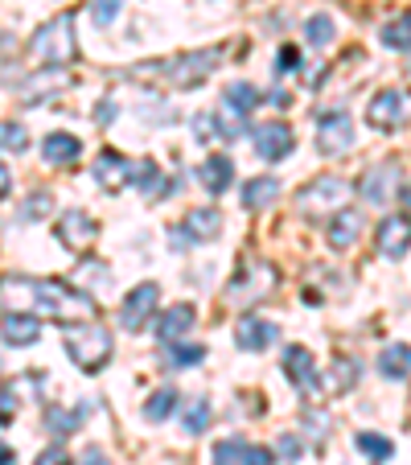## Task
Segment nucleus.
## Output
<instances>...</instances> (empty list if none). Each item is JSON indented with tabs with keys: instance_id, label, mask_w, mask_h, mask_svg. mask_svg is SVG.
I'll return each instance as SVG.
<instances>
[{
	"instance_id": "nucleus-1",
	"label": "nucleus",
	"mask_w": 411,
	"mask_h": 465,
	"mask_svg": "<svg viewBox=\"0 0 411 465\" xmlns=\"http://www.w3.org/2000/svg\"><path fill=\"white\" fill-rule=\"evenodd\" d=\"M0 309L5 313H34L50 322H95L99 305L66 281H45V276H0Z\"/></svg>"
},
{
	"instance_id": "nucleus-2",
	"label": "nucleus",
	"mask_w": 411,
	"mask_h": 465,
	"mask_svg": "<svg viewBox=\"0 0 411 465\" xmlns=\"http://www.w3.org/2000/svg\"><path fill=\"white\" fill-rule=\"evenodd\" d=\"M219 62H222V50H190V54L161 58V62H152V66H136V71H149V74H157V79H165L169 87L190 91V87L210 79Z\"/></svg>"
},
{
	"instance_id": "nucleus-3",
	"label": "nucleus",
	"mask_w": 411,
	"mask_h": 465,
	"mask_svg": "<svg viewBox=\"0 0 411 465\" xmlns=\"http://www.w3.org/2000/svg\"><path fill=\"white\" fill-rule=\"evenodd\" d=\"M112 351H115V342L103 325L83 322V325H71V330H66V354H71L74 367L87 371V375L103 371L107 359H112Z\"/></svg>"
},
{
	"instance_id": "nucleus-4",
	"label": "nucleus",
	"mask_w": 411,
	"mask_h": 465,
	"mask_svg": "<svg viewBox=\"0 0 411 465\" xmlns=\"http://www.w3.org/2000/svg\"><path fill=\"white\" fill-rule=\"evenodd\" d=\"M34 54H37V62H45V66H62V62H71L74 54H79L71 13H62V17H54L50 25L37 29L34 34Z\"/></svg>"
},
{
	"instance_id": "nucleus-5",
	"label": "nucleus",
	"mask_w": 411,
	"mask_h": 465,
	"mask_svg": "<svg viewBox=\"0 0 411 465\" xmlns=\"http://www.w3.org/2000/svg\"><path fill=\"white\" fill-rule=\"evenodd\" d=\"M350 193H354V185L346 182V177L321 173L297 193V203H300V211L305 214H329V211H346Z\"/></svg>"
},
{
	"instance_id": "nucleus-6",
	"label": "nucleus",
	"mask_w": 411,
	"mask_h": 465,
	"mask_svg": "<svg viewBox=\"0 0 411 465\" xmlns=\"http://www.w3.org/2000/svg\"><path fill=\"white\" fill-rule=\"evenodd\" d=\"M407 115H411V95H407V91L387 87V91H378V95L367 104V120H370V128H378V132L403 128V120H407Z\"/></svg>"
},
{
	"instance_id": "nucleus-7",
	"label": "nucleus",
	"mask_w": 411,
	"mask_h": 465,
	"mask_svg": "<svg viewBox=\"0 0 411 465\" xmlns=\"http://www.w3.org/2000/svg\"><path fill=\"white\" fill-rule=\"evenodd\" d=\"M276 284H280V276H276L271 263H251V268L243 263V272L235 276V284L227 289V297L239 301V305H255V301H263Z\"/></svg>"
},
{
	"instance_id": "nucleus-8",
	"label": "nucleus",
	"mask_w": 411,
	"mask_h": 465,
	"mask_svg": "<svg viewBox=\"0 0 411 465\" xmlns=\"http://www.w3.org/2000/svg\"><path fill=\"white\" fill-rule=\"evenodd\" d=\"M157 301H161V289L152 281L136 284V289L128 292V301L120 305V325L128 330V334H136V330H144L149 325V317L157 313Z\"/></svg>"
},
{
	"instance_id": "nucleus-9",
	"label": "nucleus",
	"mask_w": 411,
	"mask_h": 465,
	"mask_svg": "<svg viewBox=\"0 0 411 465\" xmlns=\"http://www.w3.org/2000/svg\"><path fill=\"white\" fill-rule=\"evenodd\" d=\"M222 231V214L214 206H198L185 214V223L173 231V247H190V243H210Z\"/></svg>"
},
{
	"instance_id": "nucleus-10",
	"label": "nucleus",
	"mask_w": 411,
	"mask_h": 465,
	"mask_svg": "<svg viewBox=\"0 0 411 465\" xmlns=\"http://www.w3.org/2000/svg\"><path fill=\"white\" fill-rule=\"evenodd\" d=\"M354 144V124L346 112H329L321 115V124H317V149L325 153V157H338V153H346Z\"/></svg>"
},
{
	"instance_id": "nucleus-11",
	"label": "nucleus",
	"mask_w": 411,
	"mask_h": 465,
	"mask_svg": "<svg viewBox=\"0 0 411 465\" xmlns=\"http://www.w3.org/2000/svg\"><path fill=\"white\" fill-rule=\"evenodd\" d=\"M251 141H255V153H259L263 161H284L292 153V144H297V136H292L289 124L271 120V124H259V128H255Z\"/></svg>"
},
{
	"instance_id": "nucleus-12",
	"label": "nucleus",
	"mask_w": 411,
	"mask_h": 465,
	"mask_svg": "<svg viewBox=\"0 0 411 465\" xmlns=\"http://www.w3.org/2000/svg\"><path fill=\"white\" fill-rule=\"evenodd\" d=\"M95 182L103 185V190L120 193L123 185H132V182H136V165H132V161L123 157V153L103 149V153H99V161H95Z\"/></svg>"
},
{
	"instance_id": "nucleus-13",
	"label": "nucleus",
	"mask_w": 411,
	"mask_h": 465,
	"mask_svg": "<svg viewBox=\"0 0 411 465\" xmlns=\"http://www.w3.org/2000/svg\"><path fill=\"white\" fill-rule=\"evenodd\" d=\"M284 375L297 383L300 395H317V391H321L317 362H313V354H308L305 346H289V351H284Z\"/></svg>"
},
{
	"instance_id": "nucleus-14",
	"label": "nucleus",
	"mask_w": 411,
	"mask_h": 465,
	"mask_svg": "<svg viewBox=\"0 0 411 465\" xmlns=\"http://www.w3.org/2000/svg\"><path fill=\"white\" fill-rule=\"evenodd\" d=\"M54 231H58V239L71 247V252H83V247H91V243H95V235H99L95 219H91V214H83V211H66Z\"/></svg>"
},
{
	"instance_id": "nucleus-15",
	"label": "nucleus",
	"mask_w": 411,
	"mask_h": 465,
	"mask_svg": "<svg viewBox=\"0 0 411 465\" xmlns=\"http://www.w3.org/2000/svg\"><path fill=\"white\" fill-rule=\"evenodd\" d=\"M411 247V214H391V219L378 223V252L399 260Z\"/></svg>"
},
{
	"instance_id": "nucleus-16",
	"label": "nucleus",
	"mask_w": 411,
	"mask_h": 465,
	"mask_svg": "<svg viewBox=\"0 0 411 465\" xmlns=\"http://www.w3.org/2000/svg\"><path fill=\"white\" fill-rule=\"evenodd\" d=\"M395 185H399V165H378V169H367V177L358 182V193L367 203L383 206V203H391Z\"/></svg>"
},
{
	"instance_id": "nucleus-17",
	"label": "nucleus",
	"mask_w": 411,
	"mask_h": 465,
	"mask_svg": "<svg viewBox=\"0 0 411 465\" xmlns=\"http://www.w3.org/2000/svg\"><path fill=\"white\" fill-rule=\"evenodd\" d=\"M0 338L9 346H34L42 338V317L34 313H5L0 317Z\"/></svg>"
},
{
	"instance_id": "nucleus-18",
	"label": "nucleus",
	"mask_w": 411,
	"mask_h": 465,
	"mask_svg": "<svg viewBox=\"0 0 411 465\" xmlns=\"http://www.w3.org/2000/svg\"><path fill=\"white\" fill-rule=\"evenodd\" d=\"M280 338V330L271 322H263V317H243L239 322V334H235V342L243 346V351H251V354H259V351H268L271 342Z\"/></svg>"
},
{
	"instance_id": "nucleus-19",
	"label": "nucleus",
	"mask_w": 411,
	"mask_h": 465,
	"mask_svg": "<svg viewBox=\"0 0 411 465\" xmlns=\"http://www.w3.org/2000/svg\"><path fill=\"white\" fill-rule=\"evenodd\" d=\"M193 322H198V313H193V305H173V309H165L161 313V322H157V338L161 342H177V338H185L193 330Z\"/></svg>"
},
{
	"instance_id": "nucleus-20",
	"label": "nucleus",
	"mask_w": 411,
	"mask_h": 465,
	"mask_svg": "<svg viewBox=\"0 0 411 465\" xmlns=\"http://www.w3.org/2000/svg\"><path fill=\"white\" fill-rule=\"evenodd\" d=\"M42 157L50 161V165H71V161L83 157V141L71 136V132H50L42 141Z\"/></svg>"
},
{
	"instance_id": "nucleus-21",
	"label": "nucleus",
	"mask_w": 411,
	"mask_h": 465,
	"mask_svg": "<svg viewBox=\"0 0 411 465\" xmlns=\"http://www.w3.org/2000/svg\"><path fill=\"white\" fill-rule=\"evenodd\" d=\"M280 198V182L276 177H251V182L243 185V211H263V206H271Z\"/></svg>"
},
{
	"instance_id": "nucleus-22",
	"label": "nucleus",
	"mask_w": 411,
	"mask_h": 465,
	"mask_svg": "<svg viewBox=\"0 0 411 465\" xmlns=\"http://www.w3.org/2000/svg\"><path fill=\"white\" fill-rule=\"evenodd\" d=\"M230 177H235V169H230V161H227V157H210V161H201V169H198V182L206 185V190H210L214 198L230 190Z\"/></svg>"
},
{
	"instance_id": "nucleus-23",
	"label": "nucleus",
	"mask_w": 411,
	"mask_h": 465,
	"mask_svg": "<svg viewBox=\"0 0 411 465\" xmlns=\"http://www.w3.org/2000/svg\"><path fill=\"white\" fill-rule=\"evenodd\" d=\"M362 235V214L358 211H338L333 214V223H329V243L338 247H354V239Z\"/></svg>"
},
{
	"instance_id": "nucleus-24",
	"label": "nucleus",
	"mask_w": 411,
	"mask_h": 465,
	"mask_svg": "<svg viewBox=\"0 0 411 465\" xmlns=\"http://www.w3.org/2000/svg\"><path fill=\"white\" fill-rule=\"evenodd\" d=\"M206 429H210V404H206L201 395H193L181 408V432L185 437H201Z\"/></svg>"
},
{
	"instance_id": "nucleus-25",
	"label": "nucleus",
	"mask_w": 411,
	"mask_h": 465,
	"mask_svg": "<svg viewBox=\"0 0 411 465\" xmlns=\"http://www.w3.org/2000/svg\"><path fill=\"white\" fill-rule=\"evenodd\" d=\"M378 371H383L387 379H403L411 371V346H403V342L387 346V351L378 354Z\"/></svg>"
},
{
	"instance_id": "nucleus-26",
	"label": "nucleus",
	"mask_w": 411,
	"mask_h": 465,
	"mask_svg": "<svg viewBox=\"0 0 411 465\" xmlns=\"http://www.w3.org/2000/svg\"><path fill=\"white\" fill-rule=\"evenodd\" d=\"M136 185L144 190V198H149V203H157V198H165V193H169V182L161 177V169L152 165V161H141V165H136Z\"/></svg>"
},
{
	"instance_id": "nucleus-27",
	"label": "nucleus",
	"mask_w": 411,
	"mask_h": 465,
	"mask_svg": "<svg viewBox=\"0 0 411 465\" xmlns=\"http://www.w3.org/2000/svg\"><path fill=\"white\" fill-rule=\"evenodd\" d=\"M259 87H251V83H230L227 87V107H235L239 115H251L259 107Z\"/></svg>"
},
{
	"instance_id": "nucleus-28",
	"label": "nucleus",
	"mask_w": 411,
	"mask_h": 465,
	"mask_svg": "<svg viewBox=\"0 0 411 465\" xmlns=\"http://www.w3.org/2000/svg\"><path fill=\"white\" fill-rule=\"evenodd\" d=\"M378 37H383L387 50H411V13H403V17L387 21Z\"/></svg>"
},
{
	"instance_id": "nucleus-29",
	"label": "nucleus",
	"mask_w": 411,
	"mask_h": 465,
	"mask_svg": "<svg viewBox=\"0 0 411 465\" xmlns=\"http://www.w3.org/2000/svg\"><path fill=\"white\" fill-rule=\"evenodd\" d=\"M83 416H87V408H74V412H62V408H50V412H45V424H50L54 437H71V432L83 424Z\"/></svg>"
},
{
	"instance_id": "nucleus-30",
	"label": "nucleus",
	"mask_w": 411,
	"mask_h": 465,
	"mask_svg": "<svg viewBox=\"0 0 411 465\" xmlns=\"http://www.w3.org/2000/svg\"><path fill=\"white\" fill-rule=\"evenodd\" d=\"M165 359H169V367H193V362H201L206 359V346H198V342H169V351H165Z\"/></svg>"
},
{
	"instance_id": "nucleus-31",
	"label": "nucleus",
	"mask_w": 411,
	"mask_h": 465,
	"mask_svg": "<svg viewBox=\"0 0 411 465\" xmlns=\"http://www.w3.org/2000/svg\"><path fill=\"white\" fill-rule=\"evenodd\" d=\"M173 408H177V391H173V387H161V391L152 395L149 404H144V420L161 424V420H165L169 412H173Z\"/></svg>"
},
{
	"instance_id": "nucleus-32",
	"label": "nucleus",
	"mask_w": 411,
	"mask_h": 465,
	"mask_svg": "<svg viewBox=\"0 0 411 465\" xmlns=\"http://www.w3.org/2000/svg\"><path fill=\"white\" fill-rule=\"evenodd\" d=\"M358 449L370 457V461H387L395 453V445L387 437H375V432H358Z\"/></svg>"
},
{
	"instance_id": "nucleus-33",
	"label": "nucleus",
	"mask_w": 411,
	"mask_h": 465,
	"mask_svg": "<svg viewBox=\"0 0 411 465\" xmlns=\"http://www.w3.org/2000/svg\"><path fill=\"white\" fill-rule=\"evenodd\" d=\"M305 34H308V42H313V45H329L338 29H333V21L325 17V13H313V17L305 21Z\"/></svg>"
},
{
	"instance_id": "nucleus-34",
	"label": "nucleus",
	"mask_w": 411,
	"mask_h": 465,
	"mask_svg": "<svg viewBox=\"0 0 411 465\" xmlns=\"http://www.w3.org/2000/svg\"><path fill=\"white\" fill-rule=\"evenodd\" d=\"M0 149H9V153H25L29 149V136L21 124H0Z\"/></svg>"
},
{
	"instance_id": "nucleus-35",
	"label": "nucleus",
	"mask_w": 411,
	"mask_h": 465,
	"mask_svg": "<svg viewBox=\"0 0 411 465\" xmlns=\"http://www.w3.org/2000/svg\"><path fill=\"white\" fill-rule=\"evenodd\" d=\"M243 449H247V440H222L210 453V465H239L243 461Z\"/></svg>"
},
{
	"instance_id": "nucleus-36",
	"label": "nucleus",
	"mask_w": 411,
	"mask_h": 465,
	"mask_svg": "<svg viewBox=\"0 0 411 465\" xmlns=\"http://www.w3.org/2000/svg\"><path fill=\"white\" fill-rule=\"evenodd\" d=\"M358 383V362L354 359H338L333 362V387H338V391H346V387H354Z\"/></svg>"
},
{
	"instance_id": "nucleus-37",
	"label": "nucleus",
	"mask_w": 411,
	"mask_h": 465,
	"mask_svg": "<svg viewBox=\"0 0 411 465\" xmlns=\"http://www.w3.org/2000/svg\"><path fill=\"white\" fill-rule=\"evenodd\" d=\"M91 17H95V25H112V21L120 17V0H95V5H91Z\"/></svg>"
},
{
	"instance_id": "nucleus-38",
	"label": "nucleus",
	"mask_w": 411,
	"mask_h": 465,
	"mask_svg": "<svg viewBox=\"0 0 411 465\" xmlns=\"http://www.w3.org/2000/svg\"><path fill=\"white\" fill-rule=\"evenodd\" d=\"M13 416H17V395L9 383H0V424H9Z\"/></svg>"
},
{
	"instance_id": "nucleus-39",
	"label": "nucleus",
	"mask_w": 411,
	"mask_h": 465,
	"mask_svg": "<svg viewBox=\"0 0 411 465\" xmlns=\"http://www.w3.org/2000/svg\"><path fill=\"white\" fill-rule=\"evenodd\" d=\"M193 132H198V141H214V136H222V132H219V120H214L210 112L193 120Z\"/></svg>"
},
{
	"instance_id": "nucleus-40",
	"label": "nucleus",
	"mask_w": 411,
	"mask_h": 465,
	"mask_svg": "<svg viewBox=\"0 0 411 465\" xmlns=\"http://www.w3.org/2000/svg\"><path fill=\"white\" fill-rule=\"evenodd\" d=\"M239 465H276V457H271V449H263V445H247Z\"/></svg>"
},
{
	"instance_id": "nucleus-41",
	"label": "nucleus",
	"mask_w": 411,
	"mask_h": 465,
	"mask_svg": "<svg viewBox=\"0 0 411 465\" xmlns=\"http://www.w3.org/2000/svg\"><path fill=\"white\" fill-rule=\"evenodd\" d=\"M37 465H74V461H71V453H66L62 445H50L42 457H37Z\"/></svg>"
},
{
	"instance_id": "nucleus-42",
	"label": "nucleus",
	"mask_w": 411,
	"mask_h": 465,
	"mask_svg": "<svg viewBox=\"0 0 411 465\" xmlns=\"http://www.w3.org/2000/svg\"><path fill=\"white\" fill-rule=\"evenodd\" d=\"M292 66H297V45H284L276 54V74H292Z\"/></svg>"
},
{
	"instance_id": "nucleus-43",
	"label": "nucleus",
	"mask_w": 411,
	"mask_h": 465,
	"mask_svg": "<svg viewBox=\"0 0 411 465\" xmlns=\"http://www.w3.org/2000/svg\"><path fill=\"white\" fill-rule=\"evenodd\" d=\"M45 211H50V198H45V193H34L25 206V219H37V214H45Z\"/></svg>"
},
{
	"instance_id": "nucleus-44",
	"label": "nucleus",
	"mask_w": 411,
	"mask_h": 465,
	"mask_svg": "<svg viewBox=\"0 0 411 465\" xmlns=\"http://www.w3.org/2000/svg\"><path fill=\"white\" fill-rule=\"evenodd\" d=\"M280 457H284V461H297V457H300V440L297 437H284L280 440Z\"/></svg>"
},
{
	"instance_id": "nucleus-45",
	"label": "nucleus",
	"mask_w": 411,
	"mask_h": 465,
	"mask_svg": "<svg viewBox=\"0 0 411 465\" xmlns=\"http://www.w3.org/2000/svg\"><path fill=\"white\" fill-rule=\"evenodd\" d=\"M83 465H107V453L99 445H91L87 453H83Z\"/></svg>"
},
{
	"instance_id": "nucleus-46",
	"label": "nucleus",
	"mask_w": 411,
	"mask_h": 465,
	"mask_svg": "<svg viewBox=\"0 0 411 465\" xmlns=\"http://www.w3.org/2000/svg\"><path fill=\"white\" fill-rule=\"evenodd\" d=\"M9 190H13V173L5 169V161H0V198H9Z\"/></svg>"
},
{
	"instance_id": "nucleus-47",
	"label": "nucleus",
	"mask_w": 411,
	"mask_h": 465,
	"mask_svg": "<svg viewBox=\"0 0 411 465\" xmlns=\"http://www.w3.org/2000/svg\"><path fill=\"white\" fill-rule=\"evenodd\" d=\"M268 104H271V107H289V104H292V95H289V91H271Z\"/></svg>"
},
{
	"instance_id": "nucleus-48",
	"label": "nucleus",
	"mask_w": 411,
	"mask_h": 465,
	"mask_svg": "<svg viewBox=\"0 0 411 465\" xmlns=\"http://www.w3.org/2000/svg\"><path fill=\"white\" fill-rule=\"evenodd\" d=\"M0 465H17V453H13L5 440H0Z\"/></svg>"
},
{
	"instance_id": "nucleus-49",
	"label": "nucleus",
	"mask_w": 411,
	"mask_h": 465,
	"mask_svg": "<svg viewBox=\"0 0 411 465\" xmlns=\"http://www.w3.org/2000/svg\"><path fill=\"white\" fill-rule=\"evenodd\" d=\"M403 206H407V211H411V185H407V190H403Z\"/></svg>"
}]
</instances>
